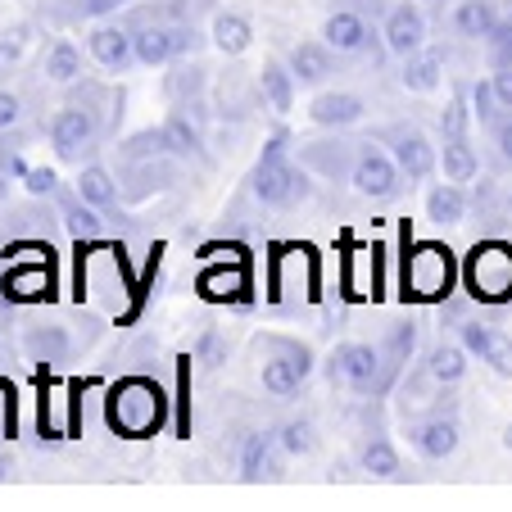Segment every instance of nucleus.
Here are the masks:
<instances>
[{
  "mask_svg": "<svg viewBox=\"0 0 512 512\" xmlns=\"http://www.w3.org/2000/svg\"><path fill=\"white\" fill-rule=\"evenodd\" d=\"M250 195L263 209H300V204H309V195H313L309 168L290 159L286 127H277V132L263 141L259 164H254V173H250Z\"/></svg>",
  "mask_w": 512,
  "mask_h": 512,
  "instance_id": "nucleus-1",
  "label": "nucleus"
},
{
  "mask_svg": "<svg viewBox=\"0 0 512 512\" xmlns=\"http://www.w3.org/2000/svg\"><path fill=\"white\" fill-rule=\"evenodd\" d=\"M164 408H168L164 390H159L150 377H123L105 399L109 426H114L118 435H127V440H145L150 431H159Z\"/></svg>",
  "mask_w": 512,
  "mask_h": 512,
  "instance_id": "nucleus-2",
  "label": "nucleus"
},
{
  "mask_svg": "<svg viewBox=\"0 0 512 512\" xmlns=\"http://www.w3.org/2000/svg\"><path fill=\"white\" fill-rule=\"evenodd\" d=\"M345 182L372 204H395L399 195H404L408 177H404V168L395 164V155H390L381 141H354V159H349Z\"/></svg>",
  "mask_w": 512,
  "mask_h": 512,
  "instance_id": "nucleus-3",
  "label": "nucleus"
},
{
  "mask_svg": "<svg viewBox=\"0 0 512 512\" xmlns=\"http://www.w3.org/2000/svg\"><path fill=\"white\" fill-rule=\"evenodd\" d=\"M259 354H263V368L259 381L272 399H290L300 395L304 381L313 377V349L304 340H290V336H268L259 340Z\"/></svg>",
  "mask_w": 512,
  "mask_h": 512,
  "instance_id": "nucleus-4",
  "label": "nucleus"
},
{
  "mask_svg": "<svg viewBox=\"0 0 512 512\" xmlns=\"http://www.w3.org/2000/svg\"><path fill=\"white\" fill-rule=\"evenodd\" d=\"M463 281L472 290V300H481V304L512 300V245L476 241L463 263Z\"/></svg>",
  "mask_w": 512,
  "mask_h": 512,
  "instance_id": "nucleus-5",
  "label": "nucleus"
},
{
  "mask_svg": "<svg viewBox=\"0 0 512 512\" xmlns=\"http://www.w3.org/2000/svg\"><path fill=\"white\" fill-rule=\"evenodd\" d=\"M327 377L349 386L354 395H386V354L368 340H345V345L331 349Z\"/></svg>",
  "mask_w": 512,
  "mask_h": 512,
  "instance_id": "nucleus-6",
  "label": "nucleus"
},
{
  "mask_svg": "<svg viewBox=\"0 0 512 512\" xmlns=\"http://www.w3.org/2000/svg\"><path fill=\"white\" fill-rule=\"evenodd\" d=\"M454 250H445V245H413L404 259V295H413V300H445L449 290H454Z\"/></svg>",
  "mask_w": 512,
  "mask_h": 512,
  "instance_id": "nucleus-7",
  "label": "nucleus"
},
{
  "mask_svg": "<svg viewBox=\"0 0 512 512\" xmlns=\"http://www.w3.org/2000/svg\"><path fill=\"white\" fill-rule=\"evenodd\" d=\"M46 136H50V145H55V155L73 164V159H82L87 150H96L100 109L87 105V100H68V105L46 123Z\"/></svg>",
  "mask_w": 512,
  "mask_h": 512,
  "instance_id": "nucleus-8",
  "label": "nucleus"
},
{
  "mask_svg": "<svg viewBox=\"0 0 512 512\" xmlns=\"http://www.w3.org/2000/svg\"><path fill=\"white\" fill-rule=\"evenodd\" d=\"M377 141L386 145L390 155H395V164L404 168L408 186L435 177V168H440V150H435L431 136H426L417 123H390V127H381Z\"/></svg>",
  "mask_w": 512,
  "mask_h": 512,
  "instance_id": "nucleus-9",
  "label": "nucleus"
},
{
  "mask_svg": "<svg viewBox=\"0 0 512 512\" xmlns=\"http://www.w3.org/2000/svg\"><path fill=\"white\" fill-rule=\"evenodd\" d=\"M408 440L413 449L426 458V463H445V458L458 454V440H463V426H458V413L445 404H435L422 422L408 426Z\"/></svg>",
  "mask_w": 512,
  "mask_h": 512,
  "instance_id": "nucleus-10",
  "label": "nucleus"
},
{
  "mask_svg": "<svg viewBox=\"0 0 512 512\" xmlns=\"http://www.w3.org/2000/svg\"><path fill=\"white\" fill-rule=\"evenodd\" d=\"M458 340L467 345V354H476L494 377H508L512 381V336L481 318H463L458 322Z\"/></svg>",
  "mask_w": 512,
  "mask_h": 512,
  "instance_id": "nucleus-11",
  "label": "nucleus"
},
{
  "mask_svg": "<svg viewBox=\"0 0 512 512\" xmlns=\"http://www.w3.org/2000/svg\"><path fill=\"white\" fill-rule=\"evenodd\" d=\"M87 55L96 59L105 73H114V78H123L127 68L136 64V41H132V28H127L123 19L118 23H105L100 19L96 28L87 32Z\"/></svg>",
  "mask_w": 512,
  "mask_h": 512,
  "instance_id": "nucleus-12",
  "label": "nucleus"
},
{
  "mask_svg": "<svg viewBox=\"0 0 512 512\" xmlns=\"http://www.w3.org/2000/svg\"><path fill=\"white\" fill-rule=\"evenodd\" d=\"M381 41L395 59H408L426 46V14L417 0H399L386 10V23H381Z\"/></svg>",
  "mask_w": 512,
  "mask_h": 512,
  "instance_id": "nucleus-13",
  "label": "nucleus"
},
{
  "mask_svg": "<svg viewBox=\"0 0 512 512\" xmlns=\"http://www.w3.org/2000/svg\"><path fill=\"white\" fill-rule=\"evenodd\" d=\"M164 150L177 164H209V141H204V123L195 114H186L182 105H173V114L164 118Z\"/></svg>",
  "mask_w": 512,
  "mask_h": 512,
  "instance_id": "nucleus-14",
  "label": "nucleus"
},
{
  "mask_svg": "<svg viewBox=\"0 0 512 512\" xmlns=\"http://www.w3.org/2000/svg\"><path fill=\"white\" fill-rule=\"evenodd\" d=\"M322 41H327L336 55H368L377 32H372V23L363 19V10H336V14H327V23H322Z\"/></svg>",
  "mask_w": 512,
  "mask_h": 512,
  "instance_id": "nucleus-15",
  "label": "nucleus"
},
{
  "mask_svg": "<svg viewBox=\"0 0 512 512\" xmlns=\"http://www.w3.org/2000/svg\"><path fill=\"white\" fill-rule=\"evenodd\" d=\"M254 82H259V100L277 118H286L290 109H295V91H300V82H295V73H290L286 59L268 55L259 68H254Z\"/></svg>",
  "mask_w": 512,
  "mask_h": 512,
  "instance_id": "nucleus-16",
  "label": "nucleus"
},
{
  "mask_svg": "<svg viewBox=\"0 0 512 512\" xmlns=\"http://www.w3.org/2000/svg\"><path fill=\"white\" fill-rule=\"evenodd\" d=\"M286 64L300 87H327L331 73H336V50L327 41H295L286 50Z\"/></svg>",
  "mask_w": 512,
  "mask_h": 512,
  "instance_id": "nucleus-17",
  "label": "nucleus"
},
{
  "mask_svg": "<svg viewBox=\"0 0 512 512\" xmlns=\"http://www.w3.org/2000/svg\"><path fill=\"white\" fill-rule=\"evenodd\" d=\"M445 64H449V55L440 46H422L417 55L399 59V87L413 91V96H431L445 82Z\"/></svg>",
  "mask_w": 512,
  "mask_h": 512,
  "instance_id": "nucleus-18",
  "label": "nucleus"
},
{
  "mask_svg": "<svg viewBox=\"0 0 512 512\" xmlns=\"http://www.w3.org/2000/svg\"><path fill=\"white\" fill-rule=\"evenodd\" d=\"M55 204H59V218H64L68 236L78 245H91L105 236V213L96 209V204H87L78 191H68V186H59L55 191Z\"/></svg>",
  "mask_w": 512,
  "mask_h": 512,
  "instance_id": "nucleus-19",
  "label": "nucleus"
},
{
  "mask_svg": "<svg viewBox=\"0 0 512 512\" xmlns=\"http://www.w3.org/2000/svg\"><path fill=\"white\" fill-rule=\"evenodd\" d=\"M281 449H277V431H250L241 440V481L259 485L263 476H281Z\"/></svg>",
  "mask_w": 512,
  "mask_h": 512,
  "instance_id": "nucleus-20",
  "label": "nucleus"
},
{
  "mask_svg": "<svg viewBox=\"0 0 512 512\" xmlns=\"http://www.w3.org/2000/svg\"><path fill=\"white\" fill-rule=\"evenodd\" d=\"M209 41H213V50H218V55L241 59L245 50L254 46V23H250V14H241V10H213V19H209Z\"/></svg>",
  "mask_w": 512,
  "mask_h": 512,
  "instance_id": "nucleus-21",
  "label": "nucleus"
},
{
  "mask_svg": "<svg viewBox=\"0 0 512 512\" xmlns=\"http://www.w3.org/2000/svg\"><path fill=\"white\" fill-rule=\"evenodd\" d=\"M363 114H368V100L358 96V91H322L318 100L309 105V118L318 127H354L363 123Z\"/></svg>",
  "mask_w": 512,
  "mask_h": 512,
  "instance_id": "nucleus-22",
  "label": "nucleus"
},
{
  "mask_svg": "<svg viewBox=\"0 0 512 512\" xmlns=\"http://www.w3.org/2000/svg\"><path fill=\"white\" fill-rule=\"evenodd\" d=\"M123 5H132V0H46L41 19L59 23V28H68V23H100L109 14H118Z\"/></svg>",
  "mask_w": 512,
  "mask_h": 512,
  "instance_id": "nucleus-23",
  "label": "nucleus"
},
{
  "mask_svg": "<svg viewBox=\"0 0 512 512\" xmlns=\"http://www.w3.org/2000/svg\"><path fill=\"white\" fill-rule=\"evenodd\" d=\"M0 290H5V300H46L55 290V272L50 263H14L0 277Z\"/></svg>",
  "mask_w": 512,
  "mask_h": 512,
  "instance_id": "nucleus-24",
  "label": "nucleus"
},
{
  "mask_svg": "<svg viewBox=\"0 0 512 512\" xmlns=\"http://www.w3.org/2000/svg\"><path fill=\"white\" fill-rule=\"evenodd\" d=\"M23 349H28L32 363L55 368V363H68V354H73V331L59 327V322H50V327H28L23 331Z\"/></svg>",
  "mask_w": 512,
  "mask_h": 512,
  "instance_id": "nucleus-25",
  "label": "nucleus"
},
{
  "mask_svg": "<svg viewBox=\"0 0 512 512\" xmlns=\"http://www.w3.org/2000/svg\"><path fill=\"white\" fill-rule=\"evenodd\" d=\"M349 159H354V141H313L300 150V164L309 173L331 177V182H345L349 177Z\"/></svg>",
  "mask_w": 512,
  "mask_h": 512,
  "instance_id": "nucleus-26",
  "label": "nucleus"
},
{
  "mask_svg": "<svg viewBox=\"0 0 512 512\" xmlns=\"http://www.w3.org/2000/svg\"><path fill=\"white\" fill-rule=\"evenodd\" d=\"M358 467L368 476H381V481H399L404 476V463H399V449L390 445L386 431H368L363 445H358Z\"/></svg>",
  "mask_w": 512,
  "mask_h": 512,
  "instance_id": "nucleus-27",
  "label": "nucleus"
},
{
  "mask_svg": "<svg viewBox=\"0 0 512 512\" xmlns=\"http://www.w3.org/2000/svg\"><path fill=\"white\" fill-rule=\"evenodd\" d=\"M426 381H435V386H458V381L467 377V345L463 340H440V345H431L426 349Z\"/></svg>",
  "mask_w": 512,
  "mask_h": 512,
  "instance_id": "nucleus-28",
  "label": "nucleus"
},
{
  "mask_svg": "<svg viewBox=\"0 0 512 512\" xmlns=\"http://www.w3.org/2000/svg\"><path fill=\"white\" fill-rule=\"evenodd\" d=\"M426 218H431L435 227H458L467 218V191L463 182H435L431 191H426Z\"/></svg>",
  "mask_w": 512,
  "mask_h": 512,
  "instance_id": "nucleus-29",
  "label": "nucleus"
},
{
  "mask_svg": "<svg viewBox=\"0 0 512 512\" xmlns=\"http://www.w3.org/2000/svg\"><path fill=\"white\" fill-rule=\"evenodd\" d=\"M449 23H454V32L463 41H485L494 32V23H499V5L494 0H458Z\"/></svg>",
  "mask_w": 512,
  "mask_h": 512,
  "instance_id": "nucleus-30",
  "label": "nucleus"
},
{
  "mask_svg": "<svg viewBox=\"0 0 512 512\" xmlns=\"http://www.w3.org/2000/svg\"><path fill=\"white\" fill-rule=\"evenodd\" d=\"M78 195L87 204H96L105 218H114L118 213V200H123V191H118V182H114V173H109L105 164H87L78 173Z\"/></svg>",
  "mask_w": 512,
  "mask_h": 512,
  "instance_id": "nucleus-31",
  "label": "nucleus"
},
{
  "mask_svg": "<svg viewBox=\"0 0 512 512\" xmlns=\"http://www.w3.org/2000/svg\"><path fill=\"white\" fill-rule=\"evenodd\" d=\"M417 349V322L404 318V322H390V331L381 336V354H386V390L399 381V372H404V363L413 358Z\"/></svg>",
  "mask_w": 512,
  "mask_h": 512,
  "instance_id": "nucleus-32",
  "label": "nucleus"
},
{
  "mask_svg": "<svg viewBox=\"0 0 512 512\" xmlns=\"http://www.w3.org/2000/svg\"><path fill=\"white\" fill-rule=\"evenodd\" d=\"M46 82L55 87H73L82 82V46L68 37H55V46L46 50Z\"/></svg>",
  "mask_w": 512,
  "mask_h": 512,
  "instance_id": "nucleus-33",
  "label": "nucleus"
},
{
  "mask_svg": "<svg viewBox=\"0 0 512 512\" xmlns=\"http://www.w3.org/2000/svg\"><path fill=\"white\" fill-rule=\"evenodd\" d=\"M440 168H445L449 182H476L481 155H476V145L467 141V136H449V141L440 145Z\"/></svg>",
  "mask_w": 512,
  "mask_h": 512,
  "instance_id": "nucleus-34",
  "label": "nucleus"
},
{
  "mask_svg": "<svg viewBox=\"0 0 512 512\" xmlns=\"http://www.w3.org/2000/svg\"><path fill=\"white\" fill-rule=\"evenodd\" d=\"M277 449L286 458H309L313 449H318V426H313V417H286V422L277 426Z\"/></svg>",
  "mask_w": 512,
  "mask_h": 512,
  "instance_id": "nucleus-35",
  "label": "nucleus"
},
{
  "mask_svg": "<svg viewBox=\"0 0 512 512\" xmlns=\"http://www.w3.org/2000/svg\"><path fill=\"white\" fill-rule=\"evenodd\" d=\"M209 68L195 64V59H177V73H168V100L173 105H182V100H195L204 96V87H209V78H204Z\"/></svg>",
  "mask_w": 512,
  "mask_h": 512,
  "instance_id": "nucleus-36",
  "label": "nucleus"
},
{
  "mask_svg": "<svg viewBox=\"0 0 512 512\" xmlns=\"http://www.w3.org/2000/svg\"><path fill=\"white\" fill-rule=\"evenodd\" d=\"M245 290H250V277H245V268L236 272H204L200 277V295L204 300H241Z\"/></svg>",
  "mask_w": 512,
  "mask_h": 512,
  "instance_id": "nucleus-37",
  "label": "nucleus"
},
{
  "mask_svg": "<svg viewBox=\"0 0 512 512\" xmlns=\"http://www.w3.org/2000/svg\"><path fill=\"white\" fill-rule=\"evenodd\" d=\"M32 41H37V23H10V28H0V68L19 64Z\"/></svg>",
  "mask_w": 512,
  "mask_h": 512,
  "instance_id": "nucleus-38",
  "label": "nucleus"
},
{
  "mask_svg": "<svg viewBox=\"0 0 512 512\" xmlns=\"http://www.w3.org/2000/svg\"><path fill=\"white\" fill-rule=\"evenodd\" d=\"M472 91H463V87H458L454 91V96H449V105L445 109H440V136H445V141H449V136H467V123H472Z\"/></svg>",
  "mask_w": 512,
  "mask_h": 512,
  "instance_id": "nucleus-39",
  "label": "nucleus"
},
{
  "mask_svg": "<svg viewBox=\"0 0 512 512\" xmlns=\"http://www.w3.org/2000/svg\"><path fill=\"white\" fill-rule=\"evenodd\" d=\"M485 59L490 68H512V14L494 23V32L485 37Z\"/></svg>",
  "mask_w": 512,
  "mask_h": 512,
  "instance_id": "nucleus-40",
  "label": "nucleus"
},
{
  "mask_svg": "<svg viewBox=\"0 0 512 512\" xmlns=\"http://www.w3.org/2000/svg\"><path fill=\"white\" fill-rule=\"evenodd\" d=\"M472 114L481 127H494L503 118V105H499V96H494V82H476L472 87Z\"/></svg>",
  "mask_w": 512,
  "mask_h": 512,
  "instance_id": "nucleus-41",
  "label": "nucleus"
},
{
  "mask_svg": "<svg viewBox=\"0 0 512 512\" xmlns=\"http://www.w3.org/2000/svg\"><path fill=\"white\" fill-rule=\"evenodd\" d=\"M195 358H200V363H204V368H223V363H227V340H223V331H218V327H209V331H204V336L200 340H195Z\"/></svg>",
  "mask_w": 512,
  "mask_h": 512,
  "instance_id": "nucleus-42",
  "label": "nucleus"
},
{
  "mask_svg": "<svg viewBox=\"0 0 512 512\" xmlns=\"http://www.w3.org/2000/svg\"><path fill=\"white\" fill-rule=\"evenodd\" d=\"M23 191H28L32 200H55L59 173H55V168H28V177H23Z\"/></svg>",
  "mask_w": 512,
  "mask_h": 512,
  "instance_id": "nucleus-43",
  "label": "nucleus"
},
{
  "mask_svg": "<svg viewBox=\"0 0 512 512\" xmlns=\"http://www.w3.org/2000/svg\"><path fill=\"white\" fill-rule=\"evenodd\" d=\"M490 132H494V150H499V159L512 168V109L490 127Z\"/></svg>",
  "mask_w": 512,
  "mask_h": 512,
  "instance_id": "nucleus-44",
  "label": "nucleus"
},
{
  "mask_svg": "<svg viewBox=\"0 0 512 512\" xmlns=\"http://www.w3.org/2000/svg\"><path fill=\"white\" fill-rule=\"evenodd\" d=\"M19 118H23V100L14 91H0V132L19 127Z\"/></svg>",
  "mask_w": 512,
  "mask_h": 512,
  "instance_id": "nucleus-45",
  "label": "nucleus"
},
{
  "mask_svg": "<svg viewBox=\"0 0 512 512\" xmlns=\"http://www.w3.org/2000/svg\"><path fill=\"white\" fill-rule=\"evenodd\" d=\"M494 96H499L503 109H512V68H494Z\"/></svg>",
  "mask_w": 512,
  "mask_h": 512,
  "instance_id": "nucleus-46",
  "label": "nucleus"
},
{
  "mask_svg": "<svg viewBox=\"0 0 512 512\" xmlns=\"http://www.w3.org/2000/svg\"><path fill=\"white\" fill-rule=\"evenodd\" d=\"M0 426H5V435H14V386H5V381H0Z\"/></svg>",
  "mask_w": 512,
  "mask_h": 512,
  "instance_id": "nucleus-47",
  "label": "nucleus"
},
{
  "mask_svg": "<svg viewBox=\"0 0 512 512\" xmlns=\"http://www.w3.org/2000/svg\"><path fill=\"white\" fill-rule=\"evenodd\" d=\"M503 449H508V454H512V422L503 426Z\"/></svg>",
  "mask_w": 512,
  "mask_h": 512,
  "instance_id": "nucleus-48",
  "label": "nucleus"
},
{
  "mask_svg": "<svg viewBox=\"0 0 512 512\" xmlns=\"http://www.w3.org/2000/svg\"><path fill=\"white\" fill-rule=\"evenodd\" d=\"M0 481H5V458H0Z\"/></svg>",
  "mask_w": 512,
  "mask_h": 512,
  "instance_id": "nucleus-49",
  "label": "nucleus"
},
{
  "mask_svg": "<svg viewBox=\"0 0 512 512\" xmlns=\"http://www.w3.org/2000/svg\"><path fill=\"white\" fill-rule=\"evenodd\" d=\"M503 5H508V14H512V0H503Z\"/></svg>",
  "mask_w": 512,
  "mask_h": 512,
  "instance_id": "nucleus-50",
  "label": "nucleus"
},
{
  "mask_svg": "<svg viewBox=\"0 0 512 512\" xmlns=\"http://www.w3.org/2000/svg\"><path fill=\"white\" fill-rule=\"evenodd\" d=\"M426 5H440V0H426Z\"/></svg>",
  "mask_w": 512,
  "mask_h": 512,
  "instance_id": "nucleus-51",
  "label": "nucleus"
}]
</instances>
